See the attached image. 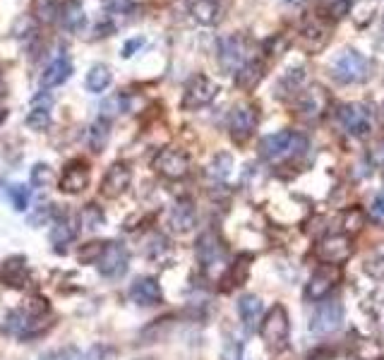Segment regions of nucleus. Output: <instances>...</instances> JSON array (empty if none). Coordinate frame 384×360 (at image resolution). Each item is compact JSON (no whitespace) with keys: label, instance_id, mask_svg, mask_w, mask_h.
Listing matches in <instances>:
<instances>
[{"label":"nucleus","instance_id":"nucleus-3","mask_svg":"<svg viewBox=\"0 0 384 360\" xmlns=\"http://www.w3.org/2000/svg\"><path fill=\"white\" fill-rule=\"evenodd\" d=\"M305 149V140L300 135L291 133V130H281V133L267 135L259 142V156L267 161L281 159V156L291 154V151H302Z\"/></svg>","mask_w":384,"mask_h":360},{"label":"nucleus","instance_id":"nucleus-7","mask_svg":"<svg viewBox=\"0 0 384 360\" xmlns=\"http://www.w3.org/2000/svg\"><path fill=\"white\" fill-rule=\"evenodd\" d=\"M339 123L344 125V130L348 135L355 137H363L370 133V123H372V111L365 103H344L339 106Z\"/></svg>","mask_w":384,"mask_h":360},{"label":"nucleus","instance_id":"nucleus-20","mask_svg":"<svg viewBox=\"0 0 384 360\" xmlns=\"http://www.w3.org/2000/svg\"><path fill=\"white\" fill-rule=\"evenodd\" d=\"M264 77V63L262 60H247L240 70L236 73V87L243 91H250L262 82Z\"/></svg>","mask_w":384,"mask_h":360},{"label":"nucleus","instance_id":"nucleus-16","mask_svg":"<svg viewBox=\"0 0 384 360\" xmlns=\"http://www.w3.org/2000/svg\"><path fill=\"white\" fill-rule=\"evenodd\" d=\"M70 75H72V60L63 53V56L53 58L51 63L43 68L41 87H46V89H51V87H61L70 80Z\"/></svg>","mask_w":384,"mask_h":360},{"label":"nucleus","instance_id":"nucleus-17","mask_svg":"<svg viewBox=\"0 0 384 360\" xmlns=\"http://www.w3.org/2000/svg\"><path fill=\"white\" fill-rule=\"evenodd\" d=\"M130 298H132L137 305H142V308L161 303L159 281L151 279V276H139V279H135V283L130 286Z\"/></svg>","mask_w":384,"mask_h":360},{"label":"nucleus","instance_id":"nucleus-36","mask_svg":"<svg viewBox=\"0 0 384 360\" xmlns=\"http://www.w3.org/2000/svg\"><path fill=\"white\" fill-rule=\"evenodd\" d=\"M111 358V348L106 346H94L91 351L84 353V360H108Z\"/></svg>","mask_w":384,"mask_h":360},{"label":"nucleus","instance_id":"nucleus-24","mask_svg":"<svg viewBox=\"0 0 384 360\" xmlns=\"http://www.w3.org/2000/svg\"><path fill=\"white\" fill-rule=\"evenodd\" d=\"M219 3L216 0H194L190 5V15L194 22H199V24H214L216 20H219Z\"/></svg>","mask_w":384,"mask_h":360},{"label":"nucleus","instance_id":"nucleus-41","mask_svg":"<svg viewBox=\"0 0 384 360\" xmlns=\"http://www.w3.org/2000/svg\"><path fill=\"white\" fill-rule=\"evenodd\" d=\"M5 96V80H3V73H0V99Z\"/></svg>","mask_w":384,"mask_h":360},{"label":"nucleus","instance_id":"nucleus-12","mask_svg":"<svg viewBox=\"0 0 384 360\" xmlns=\"http://www.w3.org/2000/svg\"><path fill=\"white\" fill-rule=\"evenodd\" d=\"M219 60H221V68L226 73H238L243 65L247 63V48H245V39L243 36H229V39L221 41V53H219Z\"/></svg>","mask_w":384,"mask_h":360},{"label":"nucleus","instance_id":"nucleus-13","mask_svg":"<svg viewBox=\"0 0 384 360\" xmlns=\"http://www.w3.org/2000/svg\"><path fill=\"white\" fill-rule=\"evenodd\" d=\"M86 185H89V168H86L84 161H70L65 166L63 176L58 178V188L68 195L82 193V190H86Z\"/></svg>","mask_w":384,"mask_h":360},{"label":"nucleus","instance_id":"nucleus-23","mask_svg":"<svg viewBox=\"0 0 384 360\" xmlns=\"http://www.w3.org/2000/svg\"><path fill=\"white\" fill-rule=\"evenodd\" d=\"M108 137H111V125H108L106 118H99L96 123H91L89 133H86V144H89L91 151H104L108 144Z\"/></svg>","mask_w":384,"mask_h":360},{"label":"nucleus","instance_id":"nucleus-27","mask_svg":"<svg viewBox=\"0 0 384 360\" xmlns=\"http://www.w3.org/2000/svg\"><path fill=\"white\" fill-rule=\"evenodd\" d=\"M26 128L36 130V133H43V130L51 128V108L43 106H34L26 116Z\"/></svg>","mask_w":384,"mask_h":360},{"label":"nucleus","instance_id":"nucleus-44","mask_svg":"<svg viewBox=\"0 0 384 360\" xmlns=\"http://www.w3.org/2000/svg\"><path fill=\"white\" fill-rule=\"evenodd\" d=\"M137 360H156V358H137Z\"/></svg>","mask_w":384,"mask_h":360},{"label":"nucleus","instance_id":"nucleus-19","mask_svg":"<svg viewBox=\"0 0 384 360\" xmlns=\"http://www.w3.org/2000/svg\"><path fill=\"white\" fill-rule=\"evenodd\" d=\"M0 279H3L8 286L13 288H22L29 279V271H26V264H24V257H10L3 262L0 267Z\"/></svg>","mask_w":384,"mask_h":360},{"label":"nucleus","instance_id":"nucleus-39","mask_svg":"<svg viewBox=\"0 0 384 360\" xmlns=\"http://www.w3.org/2000/svg\"><path fill=\"white\" fill-rule=\"evenodd\" d=\"M372 214L375 216H384V193H380L372 202Z\"/></svg>","mask_w":384,"mask_h":360},{"label":"nucleus","instance_id":"nucleus-38","mask_svg":"<svg viewBox=\"0 0 384 360\" xmlns=\"http://www.w3.org/2000/svg\"><path fill=\"white\" fill-rule=\"evenodd\" d=\"M48 214H51V207H48V202H41V207L36 209V214L29 219V223H43L48 219Z\"/></svg>","mask_w":384,"mask_h":360},{"label":"nucleus","instance_id":"nucleus-25","mask_svg":"<svg viewBox=\"0 0 384 360\" xmlns=\"http://www.w3.org/2000/svg\"><path fill=\"white\" fill-rule=\"evenodd\" d=\"M324 103H327V96L322 94V89H310V91H305L302 94V99H300V111L305 113V116H310V118H315V116H320L322 113V108H324Z\"/></svg>","mask_w":384,"mask_h":360},{"label":"nucleus","instance_id":"nucleus-6","mask_svg":"<svg viewBox=\"0 0 384 360\" xmlns=\"http://www.w3.org/2000/svg\"><path fill=\"white\" fill-rule=\"evenodd\" d=\"M344 324V305L339 300H324L322 305H317L315 315L310 320V331L312 334H332Z\"/></svg>","mask_w":384,"mask_h":360},{"label":"nucleus","instance_id":"nucleus-34","mask_svg":"<svg viewBox=\"0 0 384 360\" xmlns=\"http://www.w3.org/2000/svg\"><path fill=\"white\" fill-rule=\"evenodd\" d=\"M365 271L372 279H384V255H375L365 262Z\"/></svg>","mask_w":384,"mask_h":360},{"label":"nucleus","instance_id":"nucleus-5","mask_svg":"<svg viewBox=\"0 0 384 360\" xmlns=\"http://www.w3.org/2000/svg\"><path fill=\"white\" fill-rule=\"evenodd\" d=\"M154 171L169 180H181L190 173V156L183 149L166 147L154 156Z\"/></svg>","mask_w":384,"mask_h":360},{"label":"nucleus","instance_id":"nucleus-2","mask_svg":"<svg viewBox=\"0 0 384 360\" xmlns=\"http://www.w3.org/2000/svg\"><path fill=\"white\" fill-rule=\"evenodd\" d=\"M289 331H291V322L289 313H286L284 305H274L267 313V317L259 324V336H262L264 346L269 351H284L289 346Z\"/></svg>","mask_w":384,"mask_h":360},{"label":"nucleus","instance_id":"nucleus-28","mask_svg":"<svg viewBox=\"0 0 384 360\" xmlns=\"http://www.w3.org/2000/svg\"><path fill=\"white\" fill-rule=\"evenodd\" d=\"M367 223V214L358 207H351L348 211H344V231L346 233H358L363 231Z\"/></svg>","mask_w":384,"mask_h":360},{"label":"nucleus","instance_id":"nucleus-40","mask_svg":"<svg viewBox=\"0 0 384 360\" xmlns=\"http://www.w3.org/2000/svg\"><path fill=\"white\" fill-rule=\"evenodd\" d=\"M372 156H375L377 163H384V140L375 147V154H372Z\"/></svg>","mask_w":384,"mask_h":360},{"label":"nucleus","instance_id":"nucleus-30","mask_svg":"<svg viewBox=\"0 0 384 360\" xmlns=\"http://www.w3.org/2000/svg\"><path fill=\"white\" fill-rule=\"evenodd\" d=\"M75 236H77V231H75V228L70 226V223L65 219H61L56 223V226H53V231H51V243L56 245V248H58V245H68V243H72Z\"/></svg>","mask_w":384,"mask_h":360},{"label":"nucleus","instance_id":"nucleus-14","mask_svg":"<svg viewBox=\"0 0 384 360\" xmlns=\"http://www.w3.org/2000/svg\"><path fill=\"white\" fill-rule=\"evenodd\" d=\"M194 253H197L199 264H202L204 269H209V267H214L216 262L224 260V245H221V240L216 238L214 231H204L202 236L197 238Z\"/></svg>","mask_w":384,"mask_h":360},{"label":"nucleus","instance_id":"nucleus-32","mask_svg":"<svg viewBox=\"0 0 384 360\" xmlns=\"http://www.w3.org/2000/svg\"><path fill=\"white\" fill-rule=\"evenodd\" d=\"M53 180H56V173H53V168L48 166V163H36V166L31 168V183L39 185V188H46Z\"/></svg>","mask_w":384,"mask_h":360},{"label":"nucleus","instance_id":"nucleus-8","mask_svg":"<svg viewBox=\"0 0 384 360\" xmlns=\"http://www.w3.org/2000/svg\"><path fill=\"white\" fill-rule=\"evenodd\" d=\"M128 264H130V255L125 245L121 243H106L104 253H101L99 262H96L101 276H106V279H121L128 271Z\"/></svg>","mask_w":384,"mask_h":360},{"label":"nucleus","instance_id":"nucleus-35","mask_svg":"<svg viewBox=\"0 0 384 360\" xmlns=\"http://www.w3.org/2000/svg\"><path fill=\"white\" fill-rule=\"evenodd\" d=\"M101 8L106 13H113V15H123L132 8V0H101Z\"/></svg>","mask_w":384,"mask_h":360},{"label":"nucleus","instance_id":"nucleus-10","mask_svg":"<svg viewBox=\"0 0 384 360\" xmlns=\"http://www.w3.org/2000/svg\"><path fill=\"white\" fill-rule=\"evenodd\" d=\"M339 279H341V271H339V267L334 264H322L315 269V274L310 276V281H307V288H305V296L310 300H324L332 293V288L337 286Z\"/></svg>","mask_w":384,"mask_h":360},{"label":"nucleus","instance_id":"nucleus-43","mask_svg":"<svg viewBox=\"0 0 384 360\" xmlns=\"http://www.w3.org/2000/svg\"><path fill=\"white\" fill-rule=\"evenodd\" d=\"M284 3H293V5H298V3H302V0H284Z\"/></svg>","mask_w":384,"mask_h":360},{"label":"nucleus","instance_id":"nucleus-21","mask_svg":"<svg viewBox=\"0 0 384 360\" xmlns=\"http://www.w3.org/2000/svg\"><path fill=\"white\" fill-rule=\"evenodd\" d=\"M238 315H240L245 329L252 331L257 327L259 317H262V300H259L257 296H252V293L243 296L240 300H238Z\"/></svg>","mask_w":384,"mask_h":360},{"label":"nucleus","instance_id":"nucleus-4","mask_svg":"<svg viewBox=\"0 0 384 360\" xmlns=\"http://www.w3.org/2000/svg\"><path fill=\"white\" fill-rule=\"evenodd\" d=\"M216 94H219V84H216L214 80H209L207 75H194V77H190V82L185 84L181 106L185 108V111L204 108L216 99Z\"/></svg>","mask_w":384,"mask_h":360},{"label":"nucleus","instance_id":"nucleus-18","mask_svg":"<svg viewBox=\"0 0 384 360\" xmlns=\"http://www.w3.org/2000/svg\"><path fill=\"white\" fill-rule=\"evenodd\" d=\"M169 223L176 233H190L197 223V211L187 200H178L176 204L171 207V214H169Z\"/></svg>","mask_w":384,"mask_h":360},{"label":"nucleus","instance_id":"nucleus-31","mask_svg":"<svg viewBox=\"0 0 384 360\" xmlns=\"http://www.w3.org/2000/svg\"><path fill=\"white\" fill-rule=\"evenodd\" d=\"M104 248L106 243H86L77 250V260L82 262V264H94V262H99Z\"/></svg>","mask_w":384,"mask_h":360},{"label":"nucleus","instance_id":"nucleus-33","mask_svg":"<svg viewBox=\"0 0 384 360\" xmlns=\"http://www.w3.org/2000/svg\"><path fill=\"white\" fill-rule=\"evenodd\" d=\"M10 197H13L15 209L24 211L26 204H29V188H24V185H13V188H10Z\"/></svg>","mask_w":384,"mask_h":360},{"label":"nucleus","instance_id":"nucleus-1","mask_svg":"<svg viewBox=\"0 0 384 360\" xmlns=\"http://www.w3.org/2000/svg\"><path fill=\"white\" fill-rule=\"evenodd\" d=\"M370 60H367L363 53H358L355 48H348V51H341L332 63V77L341 84H360L370 77Z\"/></svg>","mask_w":384,"mask_h":360},{"label":"nucleus","instance_id":"nucleus-37","mask_svg":"<svg viewBox=\"0 0 384 360\" xmlns=\"http://www.w3.org/2000/svg\"><path fill=\"white\" fill-rule=\"evenodd\" d=\"M142 46H144V39H142V36H135V39H130V41L125 43V46H123V58L135 56V53H137Z\"/></svg>","mask_w":384,"mask_h":360},{"label":"nucleus","instance_id":"nucleus-42","mask_svg":"<svg viewBox=\"0 0 384 360\" xmlns=\"http://www.w3.org/2000/svg\"><path fill=\"white\" fill-rule=\"evenodd\" d=\"M5 118H8V111H0V125L5 123Z\"/></svg>","mask_w":384,"mask_h":360},{"label":"nucleus","instance_id":"nucleus-11","mask_svg":"<svg viewBox=\"0 0 384 360\" xmlns=\"http://www.w3.org/2000/svg\"><path fill=\"white\" fill-rule=\"evenodd\" d=\"M130 180H132V171H130L128 163H123V161L113 163V166L106 171L104 180H101V195L108 200L121 197V195L130 188Z\"/></svg>","mask_w":384,"mask_h":360},{"label":"nucleus","instance_id":"nucleus-29","mask_svg":"<svg viewBox=\"0 0 384 360\" xmlns=\"http://www.w3.org/2000/svg\"><path fill=\"white\" fill-rule=\"evenodd\" d=\"M231 168H233V156L221 151V154L214 156L212 166H209V173H212V178L216 180H226L231 176Z\"/></svg>","mask_w":384,"mask_h":360},{"label":"nucleus","instance_id":"nucleus-15","mask_svg":"<svg viewBox=\"0 0 384 360\" xmlns=\"http://www.w3.org/2000/svg\"><path fill=\"white\" fill-rule=\"evenodd\" d=\"M257 125V111L252 106H238L231 113V137L236 142H245Z\"/></svg>","mask_w":384,"mask_h":360},{"label":"nucleus","instance_id":"nucleus-9","mask_svg":"<svg viewBox=\"0 0 384 360\" xmlns=\"http://www.w3.org/2000/svg\"><path fill=\"white\" fill-rule=\"evenodd\" d=\"M351 253H353V245H351L348 236H327V238H322L315 248L317 260L324 262V264H334V267L344 264V262L351 257Z\"/></svg>","mask_w":384,"mask_h":360},{"label":"nucleus","instance_id":"nucleus-22","mask_svg":"<svg viewBox=\"0 0 384 360\" xmlns=\"http://www.w3.org/2000/svg\"><path fill=\"white\" fill-rule=\"evenodd\" d=\"M111 80H113L111 68L104 63H96V65H91V70L86 73L84 87H86V91H91V94H101V91H106L108 87H111Z\"/></svg>","mask_w":384,"mask_h":360},{"label":"nucleus","instance_id":"nucleus-26","mask_svg":"<svg viewBox=\"0 0 384 360\" xmlns=\"http://www.w3.org/2000/svg\"><path fill=\"white\" fill-rule=\"evenodd\" d=\"M77 223L82 231H96V228L104 223V211L96 204H84L77 214Z\"/></svg>","mask_w":384,"mask_h":360}]
</instances>
